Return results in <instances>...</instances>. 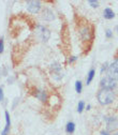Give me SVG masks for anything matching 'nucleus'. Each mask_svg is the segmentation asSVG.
Masks as SVG:
<instances>
[{
    "instance_id": "f8f14e48",
    "label": "nucleus",
    "mask_w": 118,
    "mask_h": 135,
    "mask_svg": "<svg viewBox=\"0 0 118 135\" xmlns=\"http://www.w3.org/2000/svg\"><path fill=\"white\" fill-rule=\"evenodd\" d=\"M115 16H116V14H115V12L113 11V9H111V8H105V9L103 10V17H104L105 20H107V21L114 20Z\"/></svg>"
},
{
    "instance_id": "6e6552de",
    "label": "nucleus",
    "mask_w": 118,
    "mask_h": 135,
    "mask_svg": "<svg viewBox=\"0 0 118 135\" xmlns=\"http://www.w3.org/2000/svg\"><path fill=\"white\" fill-rule=\"evenodd\" d=\"M106 73L110 77L118 80V60H115L112 63H110Z\"/></svg>"
},
{
    "instance_id": "20e7f679",
    "label": "nucleus",
    "mask_w": 118,
    "mask_h": 135,
    "mask_svg": "<svg viewBox=\"0 0 118 135\" xmlns=\"http://www.w3.org/2000/svg\"><path fill=\"white\" fill-rule=\"evenodd\" d=\"M36 36L39 41L46 43L50 38V30L44 25H38L36 29Z\"/></svg>"
},
{
    "instance_id": "4be33fe9",
    "label": "nucleus",
    "mask_w": 118,
    "mask_h": 135,
    "mask_svg": "<svg viewBox=\"0 0 118 135\" xmlns=\"http://www.w3.org/2000/svg\"><path fill=\"white\" fill-rule=\"evenodd\" d=\"M3 100H4V91L2 87H0V102H2Z\"/></svg>"
},
{
    "instance_id": "ddd939ff",
    "label": "nucleus",
    "mask_w": 118,
    "mask_h": 135,
    "mask_svg": "<svg viewBox=\"0 0 118 135\" xmlns=\"http://www.w3.org/2000/svg\"><path fill=\"white\" fill-rule=\"evenodd\" d=\"M95 76H96V69H90L89 71H88V73H87V76H86V85L88 86V85H90L91 84V81L93 80V78H95Z\"/></svg>"
},
{
    "instance_id": "423d86ee",
    "label": "nucleus",
    "mask_w": 118,
    "mask_h": 135,
    "mask_svg": "<svg viewBox=\"0 0 118 135\" xmlns=\"http://www.w3.org/2000/svg\"><path fill=\"white\" fill-rule=\"evenodd\" d=\"M50 73H52L53 78L57 81H60L64 76V72L62 70V66L58 62L52 63V65H50Z\"/></svg>"
},
{
    "instance_id": "6ab92c4d",
    "label": "nucleus",
    "mask_w": 118,
    "mask_h": 135,
    "mask_svg": "<svg viewBox=\"0 0 118 135\" xmlns=\"http://www.w3.org/2000/svg\"><path fill=\"white\" fill-rule=\"evenodd\" d=\"M4 52V38L0 37V55Z\"/></svg>"
},
{
    "instance_id": "9b49d317",
    "label": "nucleus",
    "mask_w": 118,
    "mask_h": 135,
    "mask_svg": "<svg viewBox=\"0 0 118 135\" xmlns=\"http://www.w3.org/2000/svg\"><path fill=\"white\" fill-rule=\"evenodd\" d=\"M36 98L39 100V101H41V102H43V103H45L46 101L48 100V93H47V91L46 90H44V89H39V90H37V92H36Z\"/></svg>"
},
{
    "instance_id": "b1692460",
    "label": "nucleus",
    "mask_w": 118,
    "mask_h": 135,
    "mask_svg": "<svg viewBox=\"0 0 118 135\" xmlns=\"http://www.w3.org/2000/svg\"><path fill=\"white\" fill-rule=\"evenodd\" d=\"M85 109H86V110H90V109H91V105L88 104L87 106H85Z\"/></svg>"
},
{
    "instance_id": "a211bd4d",
    "label": "nucleus",
    "mask_w": 118,
    "mask_h": 135,
    "mask_svg": "<svg viewBox=\"0 0 118 135\" xmlns=\"http://www.w3.org/2000/svg\"><path fill=\"white\" fill-rule=\"evenodd\" d=\"M108 65H110V63H108V62L103 63V64H102V66H101V69H100V73H101V74H104L105 72H107Z\"/></svg>"
},
{
    "instance_id": "9d476101",
    "label": "nucleus",
    "mask_w": 118,
    "mask_h": 135,
    "mask_svg": "<svg viewBox=\"0 0 118 135\" xmlns=\"http://www.w3.org/2000/svg\"><path fill=\"white\" fill-rule=\"evenodd\" d=\"M4 118H6V126H4L3 130L1 131V135H10L12 121H11V116H10V113H9L8 110H6V112H4Z\"/></svg>"
},
{
    "instance_id": "dca6fc26",
    "label": "nucleus",
    "mask_w": 118,
    "mask_h": 135,
    "mask_svg": "<svg viewBox=\"0 0 118 135\" xmlns=\"http://www.w3.org/2000/svg\"><path fill=\"white\" fill-rule=\"evenodd\" d=\"M75 91H76V93H78V94H81L82 93V91H83V83H82V80H76L75 81Z\"/></svg>"
},
{
    "instance_id": "1a4fd4ad",
    "label": "nucleus",
    "mask_w": 118,
    "mask_h": 135,
    "mask_svg": "<svg viewBox=\"0 0 118 135\" xmlns=\"http://www.w3.org/2000/svg\"><path fill=\"white\" fill-rule=\"evenodd\" d=\"M41 17H42V20L45 21V22H53V21L56 18V16H55L54 11L50 9V8H44V9L42 10Z\"/></svg>"
},
{
    "instance_id": "aec40b11",
    "label": "nucleus",
    "mask_w": 118,
    "mask_h": 135,
    "mask_svg": "<svg viewBox=\"0 0 118 135\" xmlns=\"http://www.w3.org/2000/svg\"><path fill=\"white\" fill-rule=\"evenodd\" d=\"M77 59H78V57H76V56H70L68 58V63L69 64H74L77 61Z\"/></svg>"
},
{
    "instance_id": "a878e982",
    "label": "nucleus",
    "mask_w": 118,
    "mask_h": 135,
    "mask_svg": "<svg viewBox=\"0 0 118 135\" xmlns=\"http://www.w3.org/2000/svg\"><path fill=\"white\" fill-rule=\"evenodd\" d=\"M112 135H118V132H115L114 134H112Z\"/></svg>"
},
{
    "instance_id": "f257e3e1",
    "label": "nucleus",
    "mask_w": 118,
    "mask_h": 135,
    "mask_svg": "<svg viewBox=\"0 0 118 135\" xmlns=\"http://www.w3.org/2000/svg\"><path fill=\"white\" fill-rule=\"evenodd\" d=\"M116 99V93L115 90L111 89H104V88H100V90L97 92V100L100 105L106 106L112 104Z\"/></svg>"
},
{
    "instance_id": "f3484780",
    "label": "nucleus",
    "mask_w": 118,
    "mask_h": 135,
    "mask_svg": "<svg viewBox=\"0 0 118 135\" xmlns=\"http://www.w3.org/2000/svg\"><path fill=\"white\" fill-rule=\"evenodd\" d=\"M88 4H89L91 8H93V9H98V8L100 7V2L98 1V0H89Z\"/></svg>"
},
{
    "instance_id": "0eeeda50",
    "label": "nucleus",
    "mask_w": 118,
    "mask_h": 135,
    "mask_svg": "<svg viewBox=\"0 0 118 135\" xmlns=\"http://www.w3.org/2000/svg\"><path fill=\"white\" fill-rule=\"evenodd\" d=\"M42 2L39 0H28L26 2V9L31 14H38L42 11Z\"/></svg>"
},
{
    "instance_id": "5701e85b",
    "label": "nucleus",
    "mask_w": 118,
    "mask_h": 135,
    "mask_svg": "<svg viewBox=\"0 0 118 135\" xmlns=\"http://www.w3.org/2000/svg\"><path fill=\"white\" fill-rule=\"evenodd\" d=\"M100 135H112V134H111V132H108V131L103 129V130L100 131Z\"/></svg>"
},
{
    "instance_id": "393cba45",
    "label": "nucleus",
    "mask_w": 118,
    "mask_h": 135,
    "mask_svg": "<svg viewBox=\"0 0 118 135\" xmlns=\"http://www.w3.org/2000/svg\"><path fill=\"white\" fill-rule=\"evenodd\" d=\"M115 31H116V32H117V33H118V25H117V26H116V28H115Z\"/></svg>"
},
{
    "instance_id": "2eb2a0df",
    "label": "nucleus",
    "mask_w": 118,
    "mask_h": 135,
    "mask_svg": "<svg viewBox=\"0 0 118 135\" xmlns=\"http://www.w3.org/2000/svg\"><path fill=\"white\" fill-rule=\"evenodd\" d=\"M85 106H86L85 102H84L83 100H81L79 102L77 103V105H76V112H77L78 114H82L84 110H85Z\"/></svg>"
},
{
    "instance_id": "7ed1b4c3",
    "label": "nucleus",
    "mask_w": 118,
    "mask_h": 135,
    "mask_svg": "<svg viewBox=\"0 0 118 135\" xmlns=\"http://www.w3.org/2000/svg\"><path fill=\"white\" fill-rule=\"evenodd\" d=\"M103 120L106 124V131L115 132L118 129V117L116 115H105L103 116Z\"/></svg>"
},
{
    "instance_id": "412c9836",
    "label": "nucleus",
    "mask_w": 118,
    "mask_h": 135,
    "mask_svg": "<svg viewBox=\"0 0 118 135\" xmlns=\"http://www.w3.org/2000/svg\"><path fill=\"white\" fill-rule=\"evenodd\" d=\"M105 38L106 39H112L113 38V30H111V29L105 30Z\"/></svg>"
},
{
    "instance_id": "4468645a",
    "label": "nucleus",
    "mask_w": 118,
    "mask_h": 135,
    "mask_svg": "<svg viewBox=\"0 0 118 135\" xmlns=\"http://www.w3.org/2000/svg\"><path fill=\"white\" fill-rule=\"evenodd\" d=\"M75 128L76 127H75V123L73 121H68V122H67V124H65L64 130H65V132L68 134H73L75 132Z\"/></svg>"
},
{
    "instance_id": "f03ea898",
    "label": "nucleus",
    "mask_w": 118,
    "mask_h": 135,
    "mask_svg": "<svg viewBox=\"0 0 118 135\" xmlns=\"http://www.w3.org/2000/svg\"><path fill=\"white\" fill-rule=\"evenodd\" d=\"M78 36L83 42H89L93 39V29L88 24H84L78 27Z\"/></svg>"
},
{
    "instance_id": "bb28decb",
    "label": "nucleus",
    "mask_w": 118,
    "mask_h": 135,
    "mask_svg": "<svg viewBox=\"0 0 118 135\" xmlns=\"http://www.w3.org/2000/svg\"><path fill=\"white\" fill-rule=\"evenodd\" d=\"M115 60H118V56H117V57H116V59H115Z\"/></svg>"
},
{
    "instance_id": "39448f33",
    "label": "nucleus",
    "mask_w": 118,
    "mask_h": 135,
    "mask_svg": "<svg viewBox=\"0 0 118 135\" xmlns=\"http://www.w3.org/2000/svg\"><path fill=\"white\" fill-rule=\"evenodd\" d=\"M118 86V83L116 79L110 77L108 75H105L104 77L101 78L100 80V87L104 88V89H111V90H115Z\"/></svg>"
}]
</instances>
